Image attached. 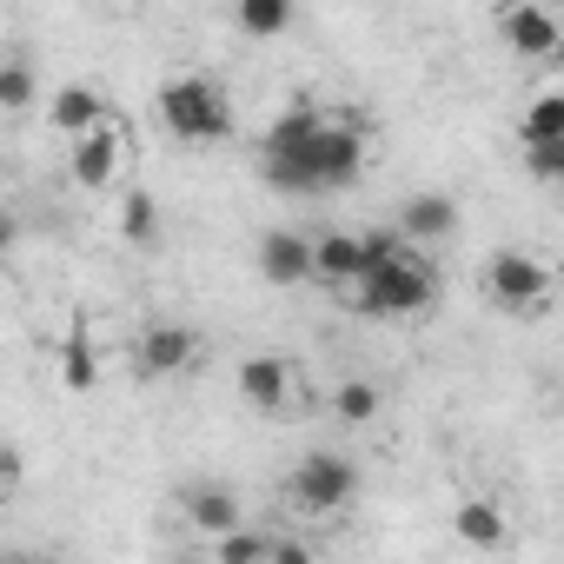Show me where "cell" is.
<instances>
[{"label": "cell", "mask_w": 564, "mask_h": 564, "mask_svg": "<svg viewBox=\"0 0 564 564\" xmlns=\"http://www.w3.org/2000/svg\"><path fill=\"white\" fill-rule=\"evenodd\" d=\"M564 133V94H538L518 120V140H557Z\"/></svg>", "instance_id": "obj_21"}, {"label": "cell", "mask_w": 564, "mask_h": 564, "mask_svg": "<svg viewBox=\"0 0 564 564\" xmlns=\"http://www.w3.org/2000/svg\"><path fill=\"white\" fill-rule=\"evenodd\" d=\"M160 120L186 147H219L239 127L232 120V100H226V87L213 74H173V80H160Z\"/></svg>", "instance_id": "obj_2"}, {"label": "cell", "mask_w": 564, "mask_h": 564, "mask_svg": "<svg viewBox=\"0 0 564 564\" xmlns=\"http://www.w3.org/2000/svg\"><path fill=\"white\" fill-rule=\"evenodd\" d=\"M28 100H34V67L28 61H8V67H0V107L21 113Z\"/></svg>", "instance_id": "obj_23"}, {"label": "cell", "mask_w": 564, "mask_h": 564, "mask_svg": "<svg viewBox=\"0 0 564 564\" xmlns=\"http://www.w3.org/2000/svg\"><path fill=\"white\" fill-rule=\"evenodd\" d=\"M359 498V465L346 458V452H313L306 465H300V478H293V505L300 511H346Z\"/></svg>", "instance_id": "obj_6"}, {"label": "cell", "mask_w": 564, "mask_h": 564, "mask_svg": "<svg viewBox=\"0 0 564 564\" xmlns=\"http://www.w3.org/2000/svg\"><path fill=\"white\" fill-rule=\"evenodd\" d=\"M259 272L272 279V286H306V279H319L313 272V239H300V232H265L259 239Z\"/></svg>", "instance_id": "obj_10"}, {"label": "cell", "mask_w": 564, "mask_h": 564, "mask_svg": "<svg viewBox=\"0 0 564 564\" xmlns=\"http://www.w3.org/2000/svg\"><path fill=\"white\" fill-rule=\"evenodd\" d=\"M186 524H193L199 538H219V531H239V524H246V505H239V491H226V485H193V491H186Z\"/></svg>", "instance_id": "obj_13"}, {"label": "cell", "mask_w": 564, "mask_h": 564, "mask_svg": "<svg viewBox=\"0 0 564 564\" xmlns=\"http://www.w3.org/2000/svg\"><path fill=\"white\" fill-rule=\"evenodd\" d=\"M498 34L518 61H551L557 41H564V8L557 0H505V14H498Z\"/></svg>", "instance_id": "obj_5"}, {"label": "cell", "mask_w": 564, "mask_h": 564, "mask_svg": "<svg viewBox=\"0 0 564 564\" xmlns=\"http://www.w3.org/2000/svg\"><path fill=\"white\" fill-rule=\"evenodd\" d=\"M366 166V127L352 113H326V107H293L265 127L259 147V173L265 186L286 193H333L352 186Z\"/></svg>", "instance_id": "obj_1"}, {"label": "cell", "mask_w": 564, "mask_h": 564, "mask_svg": "<svg viewBox=\"0 0 564 564\" xmlns=\"http://www.w3.org/2000/svg\"><path fill=\"white\" fill-rule=\"evenodd\" d=\"M432 300H438V279L419 252H399V259L352 279V306L372 313V319H405V313H425Z\"/></svg>", "instance_id": "obj_3"}, {"label": "cell", "mask_w": 564, "mask_h": 564, "mask_svg": "<svg viewBox=\"0 0 564 564\" xmlns=\"http://www.w3.org/2000/svg\"><path fill=\"white\" fill-rule=\"evenodd\" d=\"M193 359H199V333H193V326H147V333L133 339L140 379H173V372H186Z\"/></svg>", "instance_id": "obj_9"}, {"label": "cell", "mask_w": 564, "mask_h": 564, "mask_svg": "<svg viewBox=\"0 0 564 564\" xmlns=\"http://www.w3.org/2000/svg\"><path fill=\"white\" fill-rule=\"evenodd\" d=\"M206 551H213V564H272V531H219V538H206Z\"/></svg>", "instance_id": "obj_19"}, {"label": "cell", "mask_w": 564, "mask_h": 564, "mask_svg": "<svg viewBox=\"0 0 564 564\" xmlns=\"http://www.w3.org/2000/svg\"><path fill=\"white\" fill-rule=\"evenodd\" d=\"M485 293H491V306H505V313H544V300H551V272H544L531 252L498 246V252L485 259Z\"/></svg>", "instance_id": "obj_4"}, {"label": "cell", "mask_w": 564, "mask_h": 564, "mask_svg": "<svg viewBox=\"0 0 564 564\" xmlns=\"http://www.w3.org/2000/svg\"><path fill=\"white\" fill-rule=\"evenodd\" d=\"M333 412H339L346 425H372V419H379V386H372V379H346V386L333 392Z\"/></svg>", "instance_id": "obj_20"}, {"label": "cell", "mask_w": 564, "mask_h": 564, "mask_svg": "<svg viewBox=\"0 0 564 564\" xmlns=\"http://www.w3.org/2000/svg\"><path fill=\"white\" fill-rule=\"evenodd\" d=\"M452 531L465 538V544H478V551H498L511 531H505V511L491 505V498H465L458 511H452Z\"/></svg>", "instance_id": "obj_15"}, {"label": "cell", "mask_w": 564, "mask_h": 564, "mask_svg": "<svg viewBox=\"0 0 564 564\" xmlns=\"http://www.w3.org/2000/svg\"><path fill=\"white\" fill-rule=\"evenodd\" d=\"M120 239L140 252H160V206L153 193H120Z\"/></svg>", "instance_id": "obj_18"}, {"label": "cell", "mask_w": 564, "mask_h": 564, "mask_svg": "<svg viewBox=\"0 0 564 564\" xmlns=\"http://www.w3.org/2000/svg\"><path fill=\"white\" fill-rule=\"evenodd\" d=\"M239 399L252 405V412H265V419H286V412H300V379H293V366L279 359V352H252V359H239Z\"/></svg>", "instance_id": "obj_7"}, {"label": "cell", "mask_w": 564, "mask_h": 564, "mask_svg": "<svg viewBox=\"0 0 564 564\" xmlns=\"http://www.w3.org/2000/svg\"><path fill=\"white\" fill-rule=\"evenodd\" d=\"M232 28L246 41H279L293 28V0H232Z\"/></svg>", "instance_id": "obj_16"}, {"label": "cell", "mask_w": 564, "mask_h": 564, "mask_svg": "<svg viewBox=\"0 0 564 564\" xmlns=\"http://www.w3.org/2000/svg\"><path fill=\"white\" fill-rule=\"evenodd\" d=\"M74 153H67V173H74V186H87V193H107L113 180H120V166H127V140H120V120H100L94 133H80V140H67Z\"/></svg>", "instance_id": "obj_8"}, {"label": "cell", "mask_w": 564, "mask_h": 564, "mask_svg": "<svg viewBox=\"0 0 564 564\" xmlns=\"http://www.w3.org/2000/svg\"><path fill=\"white\" fill-rule=\"evenodd\" d=\"M313 272L326 279V286H352V279L366 272V239L359 232H319L313 239Z\"/></svg>", "instance_id": "obj_14"}, {"label": "cell", "mask_w": 564, "mask_h": 564, "mask_svg": "<svg viewBox=\"0 0 564 564\" xmlns=\"http://www.w3.org/2000/svg\"><path fill=\"white\" fill-rule=\"evenodd\" d=\"M551 67H557V74H564V41H557V54H551Z\"/></svg>", "instance_id": "obj_25"}, {"label": "cell", "mask_w": 564, "mask_h": 564, "mask_svg": "<svg viewBox=\"0 0 564 564\" xmlns=\"http://www.w3.org/2000/svg\"><path fill=\"white\" fill-rule=\"evenodd\" d=\"M14 491H21V452L8 445V452H0V505H8Z\"/></svg>", "instance_id": "obj_24"}, {"label": "cell", "mask_w": 564, "mask_h": 564, "mask_svg": "<svg viewBox=\"0 0 564 564\" xmlns=\"http://www.w3.org/2000/svg\"><path fill=\"white\" fill-rule=\"evenodd\" d=\"M47 120H54V133H61V140H80V133H94L100 120H113V107L100 100V87L74 80V87H54V100H47Z\"/></svg>", "instance_id": "obj_11"}, {"label": "cell", "mask_w": 564, "mask_h": 564, "mask_svg": "<svg viewBox=\"0 0 564 564\" xmlns=\"http://www.w3.org/2000/svg\"><path fill=\"white\" fill-rule=\"evenodd\" d=\"M94 379H100L94 333H87V319H74V333H67V346H61V386H67V392H94Z\"/></svg>", "instance_id": "obj_17"}, {"label": "cell", "mask_w": 564, "mask_h": 564, "mask_svg": "<svg viewBox=\"0 0 564 564\" xmlns=\"http://www.w3.org/2000/svg\"><path fill=\"white\" fill-rule=\"evenodd\" d=\"M524 173L544 186H564V133L557 140H524Z\"/></svg>", "instance_id": "obj_22"}, {"label": "cell", "mask_w": 564, "mask_h": 564, "mask_svg": "<svg viewBox=\"0 0 564 564\" xmlns=\"http://www.w3.org/2000/svg\"><path fill=\"white\" fill-rule=\"evenodd\" d=\"M399 232H405L412 246H445V239L458 232V199H452V193H412L405 213H399Z\"/></svg>", "instance_id": "obj_12"}]
</instances>
